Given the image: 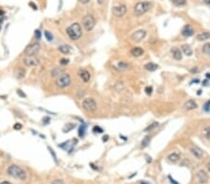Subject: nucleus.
Listing matches in <instances>:
<instances>
[{
  "mask_svg": "<svg viewBox=\"0 0 210 184\" xmlns=\"http://www.w3.org/2000/svg\"><path fill=\"white\" fill-rule=\"evenodd\" d=\"M66 34L71 40H78L82 35V29L81 25L78 23H74L66 28Z\"/></svg>",
  "mask_w": 210,
  "mask_h": 184,
  "instance_id": "obj_1",
  "label": "nucleus"
},
{
  "mask_svg": "<svg viewBox=\"0 0 210 184\" xmlns=\"http://www.w3.org/2000/svg\"><path fill=\"white\" fill-rule=\"evenodd\" d=\"M152 3L150 1H141L136 3L134 7V14L136 16H142L151 9Z\"/></svg>",
  "mask_w": 210,
  "mask_h": 184,
  "instance_id": "obj_2",
  "label": "nucleus"
},
{
  "mask_svg": "<svg viewBox=\"0 0 210 184\" xmlns=\"http://www.w3.org/2000/svg\"><path fill=\"white\" fill-rule=\"evenodd\" d=\"M8 174L12 177L14 179H21V180H24L26 179V173L23 170V168H21L20 167H18L16 165H10L8 168Z\"/></svg>",
  "mask_w": 210,
  "mask_h": 184,
  "instance_id": "obj_3",
  "label": "nucleus"
},
{
  "mask_svg": "<svg viewBox=\"0 0 210 184\" xmlns=\"http://www.w3.org/2000/svg\"><path fill=\"white\" fill-rule=\"evenodd\" d=\"M55 84L60 88H66L67 87H69L71 84V76L68 73H62L61 75L57 77Z\"/></svg>",
  "mask_w": 210,
  "mask_h": 184,
  "instance_id": "obj_4",
  "label": "nucleus"
},
{
  "mask_svg": "<svg viewBox=\"0 0 210 184\" xmlns=\"http://www.w3.org/2000/svg\"><path fill=\"white\" fill-rule=\"evenodd\" d=\"M82 107L88 112H94L97 109V104L92 98H87L82 102Z\"/></svg>",
  "mask_w": 210,
  "mask_h": 184,
  "instance_id": "obj_5",
  "label": "nucleus"
},
{
  "mask_svg": "<svg viewBox=\"0 0 210 184\" xmlns=\"http://www.w3.org/2000/svg\"><path fill=\"white\" fill-rule=\"evenodd\" d=\"M82 25L86 31H91L94 29L95 25V20L94 18L91 15H86L82 20Z\"/></svg>",
  "mask_w": 210,
  "mask_h": 184,
  "instance_id": "obj_6",
  "label": "nucleus"
},
{
  "mask_svg": "<svg viewBox=\"0 0 210 184\" xmlns=\"http://www.w3.org/2000/svg\"><path fill=\"white\" fill-rule=\"evenodd\" d=\"M40 50V45L37 43H32L29 45L28 47L25 48L24 53H25L26 56H35V54H37L38 51Z\"/></svg>",
  "mask_w": 210,
  "mask_h": 184,
  "instance_id": "obj_7",
  "label": "nucleus"
},
{
  "mask_svg": "<svg viewBox=\"0 0 210 184\" xmlns=\"http://www.w3.org/2000/svg\"><path fill=\"white\" fill-rule=\"evenodd\" d=\"M127 11V8L125 5L123 4H120L119 6H115L114 8L112 9V12L113 14L115 15L116 17L118 18H120V17H123L125 15V13Z\"/></svg>",
  "mask_w": 210,
  "mask_h": 184,
  "instance_id": "obj_8",
  "label": "nucleus"
},
{
  "mask_svg": "<svg viewBox=\"0 0 210 184\" xmlns=\"http://www.w3.org/2000/svg\"><path fill=\"white\" fill-rule=\"evenodd\" d=\"M147 35V31L146 30H137L134 33L132 34V39H133L134 42H136V43H139L142 40L144 39Z\"/></svg>",
  "mask_w": 210,
  "mask_h": 184,
  "instance_id": "obj_9",
  "label": "nucleus"
},
{
  "mask_svg": "<svg viewBox=\"0 0 210 184\" xmlns=\"http://www.w3.org/2000/svg\"><path fill=\"white\" fill-rule=\"evenodd\" d=\"M23 63L28 67H33L39 64V60L35 56H25L23 58Z\"/></svg>",
  "mask_w": 210,
  "mask_h": 184,
  "instance_id": "obj_10",
  "label": "nucleus"
},
{
  "mask_svg": "<svg viewBox=\"0 0 210 184\" xmlns=\"http://www.w3.org/2000/svg\"><path fill=\"white\" fill-rule=\"evenodd\" d=\"M77 142V140H67V141H66V142H64V143H61L59 145V147L60 148H62V149H64V150H66V151H68L69 153H71V152L73 151V148H74V146L76 144Z\"/></svg>",
  "mask_w": 210,
  "mask_h": 184,
  "instance_id": "obj_11",
  "label": "nucleus"
},
{
  "mask_svg": "<svg viewBox=\"0 0 210 184\" xmlns=\"http://www.w3.org/2000/svg\"><path fill=\"white\" fill-rule=\"evenodd\" d=\"M78 73H79V76L80 77V79L82 80L83 82L88 83L89 81L91 80V75H90V73H89L87 70H85V69H80Z\"/></svg>",
  "mask_w": 210,
  "mask_h": 184,
  "instance_id": "obj_12",
  "label": "nucleus"
},
{
  "mask_svg": "<svg viewBox=\"0 0 210 184\" xmlns=\"http://www.w3.org/2000/svg\"><path fill=\"white\" fill-rule=\"evenodd\" d=\"M193 34H194L193 28L191 25H189V24L188 25H185L183 27V29L181 30V34L185 37H190V36H191V35H193Z\"/></svg>",
  "mask_w": 210,
  "mask_h": 184,
  "instance_id": "obj_13",
  "label": "nucleus"
},
{
  "mask_svg": "<svg viewBox=\"0 0 210 184\" xmlns=\"http://www.w3.org/2000/svg\"><path fill=\"white\" fill-rule=\"evenodd\" d=\"M196 179H197V181L199 183L205 184V183H206V181H207L208 177H207V175H206V173L205 171L201 170V171L197 172V174H196Z\"/></svg>",
  "mask_w": 210,
  "mask_h": 184,
  "instance_id": "obj_14",
  "label": "nucleus"
},
{
  "mask_svg": "<svg viewBox=\"0 0 210 184\" xmlns=\"http://www.w3.org/2000/svg\"><path fill=\"white\" fill-rule=\"evenodd\" d=\"M197 107H198V105L194 100H189L184 103V108L186 109L187 111H191V110L196 109Z\"/></svg>",
  "mask_w": 210,
  "mask_h": 184,
  "instance_id": "obj_15",
  "label": "nucleus"
},
{
  "mask_svg": "<svg viewBox=\"0 0 210 184\" xmlns=\"http://www.w3.org/2000/svg\"><path fill=\"white\" fill-rule=\"evenodd\" d=\"M171 53H172L173 58L175 60H177V61H179V60L182 59V53H181L179 48H177L176 47L172 48V49H171Z\"/></svg>",
  "mask_w": 210,
  "mask_h": 184,
  "instance_id": "obj_16",
  "label": "nucleus"
},
{
  "mask_svg": "<svg viewBox=\"0 0 210 184\" xmlns=\"http://www.w3.org/2000/svg\"><path fill=\"white\" fill-rule=\"evenodd\" d=\"M131 54L133 55L134 57H140V56L144 54V50H143V48L140 47H136L131 49Z\"/></svg>",
  "mask_w": 210,
  "mask_h": 184,
  "instance_id": "obj_17",
  "label": "nucleus"
},
{
  "mask_svg": "<svg viewBox=\"0 0 210 184\" xmlns=\"http://www.w3.org/2000/svg\"><path fill=\"white\" fill-rule=\"evenodd\" d=\"M191 154H193L194 156L196 158H198V159H200V158L203 157V151L197 146L191 147Z\"/></svg>",
  "mask_w": 210,
  "mask_h": 184,
  "instance_id": "obj_18",
  "label": "nucleus"
},
{
  "mask_svg": "<svg viewBox=\"0 0 210 184\" xmlns=\"http://www.w3.org/2000/svg\"><path fill=\"white\" fill-rule=\"evenodd\" d=\"M210 38V33L209 32H203L196 35V39L199 41H205Z\"/></svg>",
  "mask_w": 210,
  "mask_h": 184,
  "instance_id": "obj_19",
  "label": "nucleus"
},
{
  "mask_svg": "<svg viewBox=\"0 0 210 184\" xmlns=\"http://www.w3.org/2000/svg\"><path fill=\"white\" fill-rule=\"evenodd\" d=\"M159 68L158 64H156L154 62H148L147 64H145V69L149 71V72H154Z\"/></svg>",
  "mask_w": 210,
  "mask_h": 184,
  "instance_id": "obj_20",
  "label": "nucleus"
},
{
  "mask_svg": "<svg viewBox=\"0 0 210 184\" xmlns=\"http://www.w3.org/2000/svg\"><path fill=\"white\" fill-rule=\"evenodd\" d=\"M14 75L15 77H17L18 79H22L25 75V71L23 68H18L15 70V72H14Z\"/></svg>",
  "mask_w": 210,
  "mask_h": 184,
  "instance_id": "obj_21",
  "label": "nucleus"
},
{
  "mask_svg": "<svg viewBox=\"0 0 210 184\" xmlns=\"http://www.w3.org/2000/svg\"><path fill=\"white\" fill-rule=\"evenodd\" d=\"M179 158H180V154H179L177 153H172L168 155V160L173 163L177 162L179 160Z\"/></svg>",
  "mask_w": 210,
  "mask_h": 184,
  "instance_id": "obj_22",
  "label": "nucleus"
},
{
  "mask_svg": "<svg viewBox=\"0 0 210 184\" xmlns=\"http://www.w3.org/2000/svg\"><path fill=\"white\" fill-rule=\"evenodd\" d=\"M181 48H182V51L185 55H187V56L193 55V49H191V48L189 45H183Z\"/></svg>",
  "mask_w": 210,
  "mask_h": 184,
  "instance_id": "obj_23",
  "label": "nucleus"
},
{
  "mask_svg": "<svg viewBox=\"0 0 210 184\" xmlns=\"http://www.w3.org/2000/svg\"><path fill=\"white\" fill-rule=\"evenodd\" d=\"M58 49H59L60 52L63 53V54H68V53H70V51H71V48L67 45L60 46Z\"/></svg>",
  "mask_w": 210,
  "mask_h": 184,
  "instance_id": "obj_24",
  "label": "nucleus"
},
{
  "mask_svg": "<svg viewBox=\"0 0 210 184\" xmlns=\"http://www.w3.org/2000/svg\"><path fill=\"white\" fill-rule=\"evenodd\" d=\"M118 68L122 71H126L128 69H130L131 66L129 65V63H127L125 62H120L118 63Z\"/></svg>",
  "mask_w": 210,
  "mask_h": 184,
  "instance_id": "obj_25",
  "label": "nucleus"
},
{
  "mask_svg": "<svg viewBox=\"0 0 210 184\" xmlns=\"http://www.w3.org/2000/svg\"><path fill=\"white\" fill-rule=\"evenodd\" d=\"M170 1L176 7H184L187 4V0H170Z\"/></svg>",
  "mask_w": 210,
  "mask_h": 184,
  "instance_id": "obj_26",
  "label": "nucleus"
},
{
  "mask_svg": "<svg viewBox=\"0 0 210 184\" xmlns=\"http://www.w3.org/2000/svg\"><path fill=\"white\" fill-rule=\"evenodd\" d=\"M86 128H87L86 124H85V123H82V124H81L80 126V128H79V136H80V138H83V137H84V135H85V131H86Z\"/></svg>",
  "mask_w": 210,
  "mask_h": 184,
  "instance_id": "obj_27",
  "label": "nucleus"
},
{
  "mask_svg": "<svg viewBox=\"0 0 210 184\" xmlns=\"http://www.w3.org/2000/svg\"><path fill=\"white\" fill-rule=\"evenodd\" d=\"M159 126V123L158 122H152L150 125L149 126H148L147 127H146V128L144 129V131L145 132H148V131H151V130H153V129H155L156 127H157Z\"/></svg>",
  "mask_w": 210,
  "mask_h": 184,
  "instance_id": "obj_28",
  "label": "nucleus"
},
{
  "mask_svg": "<svg viewBox=\"0 0 210 184\" xmlns=\"http://www.w3.org/2000/svg\"><path fill=\"white\" fill-rule=\"evenodd\" d=\"M149 142H150V137L146 136L141 141V148H146L149 144Z\"/></svg>",
  "mask_w": 210,
  "mask_h": 184,
  "instance_id": "obj_29",
  "label": "nucleus"
},
{
  "mask_svg": "<svg viewBox=\"0 0 210 184\" xmlns=\"http://www.w3.org/2000/svg\"><path fill=\"white\" fill-rule=\"evenodd\" d=\"M203 53L207 56H210V42L209 43H206L203 46Z\"/></svg>",
  "mask_w": 210,
  "mask_h": 184,
  "instance_id": "obj_30",
  "label": "nucleus"
},
{
  "mask_svg": "<svg viewBox=\"0 0 210 184\" xmlns=\"http://www.w3.org/2000/svg\"><path fill=\"white\" fill-rule=\"evenodd\" d=\"M44 35H45L46 39H47L49 42H51V41H52V40H53V35H52V34L51 33V32H49V31H45V32H44Z\"/></svg>",
  "mask_w": 210,
  "mask_h": 184,
  "instance_id": "obj_31",
  "label": "nucleus"
},
{
  "mask_svg": "<svg viewBox=\"0 0 210 184\" xmlns=\"http://www.w3.org/2000/svg\"><path fill=\"white\" fill-rule=\"evenodd\" d=\"M48 150L49 151V153H51V156L53 157V160H54V162L56 163V164H58V160H57V156H56V154H55V152L53 151L51 147H48Z\"/></svg>",
  "mask_w": 210,
  "mask_h": 184,
  "instance_id": "obj_32",
  "label": "nucleus"
},
{
  "mask_svg": "<svg viewBox=\"0 0 210 184\" xmlns=\"http://www.w3.org/2000/svg\"><path fill=\"white\" fill-rule=\"evenodd\" d=\"M63 73V71H59L58 69H54L51 72V75L54 77H58L59 75H61V73Z\"/></svg>",
  "mask_w": 210,
  "mask_h": 184,
  "instance_id": "obj_33",
  "label": "nucleus"
},
{
  "mask_svg": "<svg viewBox=\"0 0 210 184\" xmlns=\"http://www.w3.org/2000/svg\"><path fill=\"white\" fill-rule=\"evenodd\" d=\"M203 109H204V111L205 113H209L210 112V101L205 102V105H204V108H203Z\"/></svg>",
  "mask_w": 210,
  "mask_h": 184,
  "instance_id": "obj_34",
  "label": "nucleus"
},
{
  "mask_svg": "<svg viewBox=\"0 0 210 184\" xmlns=\"http://www.w3.org/2000/svg\"><path fill=\"white\" fill-rule=\"evenodd\" d=\"M204 135L205 138L210 139V127H206V128L204 129Z\"/></svg>",
  "mask_w": 210,
  "mask_h": 184,
  "instance_id": "obj_35",
  "label": "nucleus"
},
{
  "mask_svg": "<svg viewBox=\"0 0 210 184\" xmlns=\"http://www.w3.org/2000/svg\"><path fill=\"white\" fill-rule=\"evenodd\" d=\"M94 133H103L104 132V130H103L102 127L98 126H94Z\"/></svg>",
  "mask_w": 210,
  "mask_h": 184,
  "instance_id": "obj_36",
  "label": "nucleus"
},
{
  "mask_svg": "<svg viewBox=\"0 0 210 184\" xmlns=\"http://www.w3.org/2000/svg\"><path fill=\"white\" fill-rule=\"evenodd\" d=\"M152 91H153V87H146L145 92L147 93V95H151Z\"/></svg>",
  "mask_w": 210,
  "mask_h": 184,
  "instance_id": "obj_37",
  "label": "nucleus"
},
{
  "mask_svg": "<svg viewBox=\"0 0 210 184\" xmlns=\"http://www.w3.org/2000/svg\"><path fill=\"white\" fill-rule=\"evenodd\" d=\"M60 63H61L62 65H67V64H68V63H69V60H68V59L63 58V59L60 60Z\"/></svg>",
  "mask_w": 210,
  "mask_h": 184,
  "instance_id": "obj_38",
  "label": "nucleus"
},
{
  "mask_svg": "<svg viewBox=\"0 0 210 184\" xmlns=\"http://www.w3.org/2000/svg\"><path fill=\"white\" fill-rule=\"evenodd\" d=\"M35 39L37 40H39L40 37H41V33L39 30H37L35 32Z\"/></svg>",
  "mask_w": 210,
  "mask_h": 184,
  "instance_id": "obj_39",
  "label": "nucleus"
},
{
  "mask_svg": "<svg viewBox=\"0 0 210 184\" xmlns=\"http://www.w3.org/2000/svg\"><path fill=\"white\" fill-rule=\"evenodd\" d=\"M22 127H23V126L21 125L20 123H17V124H15V125L13 126V128H14V129H16V130H20V129H22Z\"/></svg>",
  "mask_w": 210,
  "mask_h": 184,
  "instance_id": "obj_40",
  "label": "nucleus"
},
{
  "mask_svg": "<svg viewBox=\"0 0 210 184\" xmlns=\"http://www.w3.org/2000/svg\"><path fill=\"white\" fill-rule=\"evenodd\" d=\"M51 184H65V182H64L62 179H56L54 181H52Z\"/></svg>",
  "mask_w": 210,
  "mask_h": 184,
  "instance_id": "obj_41",
  "label": "nucleus"
},
{
  "mask_svg": "<svg viewBox=\"0 0 210 184\" xmlns=\"http://www.w3.org/2000/svg\"><path fill=\"white\" fill-rule=\"evenodd\" d=\"M17 93H18V94H19V95H20V96H21V97H23V98H25V97H26V95H25V94H24V93H23V91H22V90H20V89H18V90H17Z\"/></svg>",
  "mask_w": 210,
  "mask_h": 184,
  "instance_id": "obj_42",
  "label": "nucleus"
},
{
  "mask_svg": "<svg viewBox=\"0 0 210 184\" xmlns=\"http://www.w3.org/2000/svg\"><path fill=\"white\" fill-rule=\"evenodd\" d=\"M191 73H199V69H198V68H193V69L191 70Z\"/></svg>",
  "mask_w": 210,
  "mask_h": 184,
  "instance_id": "obj_43",
  "label": "nucleus"
},
{
  "mask_svg": "<svg viewBox=\"0 0 210 184\" xmlns=\"http://www.w3.org/2000/svg\"><path fill=\"white\" fill-rule=\"evenodd\" d=\"M80 3H82V4H88L89 2H90V0H79Z\"/></svg>",
  "mask_w": 210,
  "mask_h": 184,
  "instance_id": "obj_44",
  "label": "nucleus"
},
{
  "mask_svg": "<svg viewBox=\"0 0 210 184\" xmlns=\"http://www.w3.org/2000/svg\"><path fill=\"white\" fill-rule=\"evenodd\" d=\"M169 179H170V180H171V182H172L173 184H179V183H177V182H176V180H174L172 178H171V177L169 176Z\"/></svg>",
  "mask_w": 210,
  "mask_h": 184,
  "instance_id": "obj_45",
  "label": "nucleus"
},
{
  "mask_svg": "<svg viewBox=\"0 0 210 184\" xmlns=\"http://www.w3.org/2000/svg\"><path fill=\"white\" fill-rule=\"evenodd\" d=\"M108 140V136H105L104 138H103V141H106Z\"/></svg>",
  "mask_w": 210,
  "mask_h": 184,
  "instance_id": "obj_46",
  "label": "nucleus"
},
{
  "mask_svg": "<svg viewBox=\"0 0 210 184\" xmlns=\"http://www.w3.org/2000/svg\"><path fill=\"white\" fill-rule=\"evenodd\" d=\"M5 14V11H3L2 9H0V16H3Z\"/></svg>",
  "mask_w": 210,
  "mask_h": 184,
  "instance_id": "obj_47",
  "label": "nucleus"
},
{
  "mask_svg": "<svg viewBox=\"0 0 210 184\" xmlns=\"http://www.w3.org/2000/svg\"><path fill=\"white\" fill-rule=\"evenodd\" d=\"M97 2H98V3H99V4H100V5H102L103 3H104V0H97Z\"/></svg>",
  "mask_w": 210,
  "mask_h": 184,
  "instance_id": "obj_48",
  "label": "nucleus"
},
{
  "mask_svg": "<svg viewBox=\"0 0 210 184\" xmlns=\"http://www.w3.org/2000/svg\"><path fill=\"white\" fill-rule=\"evenodd\" d=\"M0 184H11V183L9 182V181H3V182H1Z\"/></svg>",
  "mask_w": 210,
  "mask_h": 184,
  "instance_id": "obj_49",
  "label": "nucleus"
},
{
  "mask_svg": "<svg viewBox=\"0 0 210 184\" xmlns=\"http://www.w3.org/2000/svg\"><path fill=\"white\" fill-rule=\"evenodd\" d=\"M205 3H206V4L210 5V0H205Z\"/></svg>",
  "mask_w": 210,
  "mask_h": 184,
  "instance_id": "obj_50",
  "label": "nucleus"
},
{
  "mask_svg": "<svg viewBox=\"0 0 210 184\" xmlns=\"http://www.w3.org/2000/svg\"><path fill=\"white\" fill-rule=\"evenodd\" d=\"M206 77H207V79H210V73H206Z\"/></svg>",
  "mask_w": 210,
  "mask_h": 184,
  "instance_id": "obj_51",
  "label": "nucleus"
},
{
  "mask_svg": "<svg viewBox=\"0 0 210 184\" xmlns=\"http://www.w3.org/2000/svg\"><path fill=\"white\" fill-rule=\"evenodd\" d=\"M140 184H149V183H148L147 181H141Z\"/></svg>",
  "mask_w": 210,
  "mask_h": 184,
  "instance_id": "obj_52",
  "label": "nucleus"
},
{
  "mask_svg": "<svg viewBox=\"0 0 210 184\" xmlns=\"http://www.w3.org/2000/svg\"><path fill=\"white\" fill-rule=\"evenodd\" d=\"M207 169H208L209 172H210V163H209V164L207 165Z\"/></svg>",
  "mask_w": 210,
  "mask_h": 184,
  "instance_id": "obj_53",
  "label": "nucleus"
},
{
  "mask_svg": "<svg viewBox=\"0 0 210 184\" xmlns=\"http://www.w3.org/2000/svg\"><path fill=\"white\" fill-rule=\"evenodd\" d=\"M201 93H202V90H198L197 94H198V95H201Z\"/></svg>",
  "mask_w": 210,
  "mask_h": 184,
  "instance_id": "obj_54",
  "label": "nucleus"
},
{
  "mask_svg": "<svg viewBox=\"0 0 210 184\" xmlns=\"http://www.w3.org/2000/svg\"><path fill=\"white\" fill-rule=\"evenodd\" d=\"M2 22H3V18H2V20H1V22H0V29H1V24H2Z\"/></svg>",
  "mask_w": 210,
  "mask_h": 184,
  "instance_id": "obj_55",
  "label": "nucleus"
}]
</instances>
